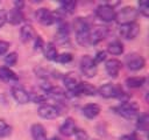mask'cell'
<instances>
[{
  "mask_svg": "<svg viewBox=\"0 0 149 140\" xmlns=\"http://www.w3.org/2000/svg\"><path fill=\"white\" fill-rule=\"evenodd\" d=\"M16 62H17V54L16 52H9V54H7V56L5 57V63L7 64V65H9V66H12V65H15L16 64Z\"/></svg>",
  "mask_w": 149,
  "mask_h": 140,
  "instance_id": "28",
  "label": "cell"
},
{
  "mask_svg": "<svg viewBox=\"0 0 149 140\" xmlns=\"http://www.w3.org/2000/svg\"><path fill=\"white\" fill-rule=\"evenodd\" d=\"M42 50H43V55L47 60H49V61H56L57 60L58 52H57V49H56L54 43L49 42V43L43 44Z\"/></svg>",
  "mask_w": 149,
  "mask_h": 140,
  "instance_id": "15",
  "label": "cell"
},
{
  "mask_svg": "<svg viewBox=\"0 0 149 140\" xmlns=\"http://www.w3.org/2000/svg\"><path fill=\"white\" fill-rule=\"evenodd\" d=\"M76 8L74 1H62L61 2V9L65 13H72Z\"/></svg>",
  "mask_w": 149,
  "mask_h": 140,
  "instance_id": "27",
  "label": "cell"
},
{
  "mask_svg": "<svg viewBox=\"0 0 149 140\" xmlns=\"http://www.w3.org/2000/svg\"><path fill=\"white\" fill-rule=\"evenodd\" d=\"M8 48H9V43H8V42H6V41L0 40V56H1V55H3V54L8 50Z\"/></svg>",
  "mask_w": 149,
  "mask_h": 140,
  "instance_id": "34",
  "label": "cell"
},
{
  "mask_svg": "<svg viewBox=\"0 0 149 140\" xmlns=\"http://www.w3.org/2000/svg\"><path fill=\"white\" fill-rule=\"evenodd\" d=\"M107 51L112 55H121L123 52V46L119 41H113L107 46Z\"/></svg>",
  "mask_w": 149,
  "mask_h": 140,
  "instance_id": "23",
  "label": "cell"
},
{
  "mask_svg": "<svg viewBox=\"0 0 149 140\" xmlns=\"http://www.w3.org/2000/svg\"><path fill=\"white\" fill-rule=\"evenodd\" d=\"M99 93L105 97V98H121V96L123 94V91L119 88H116L115 85L111 84V83H107L102 86L99 88Z\"/></svg>",
  "mask_w": 149,
  "mask_h": 140,
  "instance_id": "8",
  "label": "cell"
},
{
  "mask_svg": "<svg viewBox=\"0 0 149 140\" xmlns=\"http://www.w3.org/2000/svg\"><path fill=\"white\" fill-rule=\"evenodd\" d=\"M76 28V36L77 42L80 46H87L88 44V33H90V26L84 19H78L74 22Z\"/></svg>",
  "mask_w": 149,
  "mask_h": 140,
  "instance_id": "1",
  "label": "cell"
},
{
  "mask_svg": "<svg viewBox=\"0 0 149 140\" xmlns=\"http://www.w3.org/2000/svg\"><path fill=\"white\" fill-rule=\"evenodd\" d=\"M121 66H122L121 62L118 61V60H115V58L108 60V61L106 62V64H105L106 72L108 74V76L114 77V78L119 75V72H120V70H121Z\"/></svg>",
  "mask_w": 149,
  "mask_h": 140,
  "instance_id": "13",
  "label": "cell"
},
{
  "mask_svg": "<svg viewBox=\"0 0 149 140\" xmlns=\"http://www.w3.org/2000/svg\"><path fill=\"white\" fill-rule=\"evenodd\" d=\"M121 140H136V138L134 134H129V135H123L121 138Z\"/></svg>",
  "mask_w": 149,
  "mask_h": 140,
  "instance_id": "36",
  "label": "cell"
},
{
  "mask_svg": "<svg viewBox=\"0 0 149 140\" xmlns=\"http://www.w3.org/2000/svg\"><path fill=\"white\" fill-rule=\"evenodd\" d=\"M148 124H149V117L147 113H143L140 118H139V121H137V128L142 132H147L148 130Z\"/></svg>",
  "mask_w": 149,
  "mask_h": 140,
  "instance_id": "25",
  "label": "cell"
},
{
  "mask_svg": "<svg viewBox=\"0 0 149 140\" xmlns=\"http://www.w3.org/2000/svg\"><path fill=\"white\" fill-rule=\"evenodd\" d=\"M35 36V32L30 24H24L21 28V38L23 42H29Z\"/></svg>",
  "mask_w": 149,
  "mask_h": 140,
  "instance_id": "22",
  "label": "cell"
},
{
  "mask_svg": "<svg viewBox=\"0 0 149 140\" xmlns=\"http://www.w3.org/2000/svg\"><path fill=\"white\" fill-rule=\"evenodd\" d=\"M12 94L14 97V99L19 103V104H27L30 99L29 93L20 85H14L12 88Z\"/></svg>",
  "mask_w": 149,
  "mask_h": 140,
  "instance_id": "12",
  "label": "cell"
},
{
  "mask_svg": "<svg viewBox=\"0 0 149 140\" xmlns=\"http://www.w3.org/2000/svg\"><path fill=\"white\" fill-rule=\"evenodd\" d=\"M7 10L0 9V29L3 27V24L7 22Z\"/></svg>",
  "mask_w": 149,
  "mask_h": 140,
  "instance_id": "33",
  "label": "cell"
},
{
  "mask_svg": "<svg viewBox=\"0 0 149 140\" xmlns=\"http://www.w3.org/2000/svg\"><path fill=\"white\" fill-rule=\"evenodd\" d=\"M94 140H95V139H94Z\"/></svg>",
  "mask_w": 149,
  "mask_h": 140,
  "instance_id": "37",
  "label": "cell"
},
{
  "mask_svg": "<svg viewBox=\"0 0 149 140\" xmlns=\"http://www.w3.org/2000/svg\"><path fill=\"white\" fill-rule=\"evenodd\" d=\"M0 78L6 82H12V80H17V76L15 75L14 71H12L7 66H0Z\"/></svg>",
  "mask_w": 149,
  "mask_h": 140,
  "instance_id": "21",
  "label": "cell"
},
{
  "mask_svg": "<svg viewBox=\"0 0 149 140\" xmlns=\"http://www.w3.org/2000/svg\"><path fill=\"white\" fill-rule=\"evenodd\" d=\"M12 133V127L2 119H0V138L8 136Z\"/></svg>",
  "mask_w": 149,
  "mask_h": 140,
  "instance_id": "26",
  "label": "cell"
},
{
  "mask_svg": "<svg viewBox=\"0 0 149 140\" xmlns=\"http://www.w3.org/2000/svg\"><path fill=\"white\" fill-rule=\"evenodd\" d=\"M139 10L143 16H148L149 15V4L148 1H141L139 2Z\"/></svg>",
  "mask_w": 149,
  "mask_h": 140,
  "instance_id": "29",
  "label": "cell"
},
{
  "mask_svg": "<svg viewBox=\"0 0 149 140\" xmlns=\"http://www.w3.org/2000/svg\"><path fill=\"white\" fill-rule=\"evenodd\" d=\"M38 114L43 119H55V118H57L59 116V110L57 107H55L54 105L44 104V105L40 106Z\"/></svg>",
  "mask_w": 149,
  "mask_h": 140,
  "instance_id": "10",
  "label": "cell"
},
{
  "mask_svg": "<svg viewBox=\"0 0 149 140\" xmlns=\"http://www.w3.org/2000/svg\"><path fill=\"white\" fill-rule=\"evenodd\" d=\"M125 61H126V65L128 66V69H130L133 71H136V70L142 69L144 66V64H146L144 58L141 55L135 54V52L127 55Z\"/></svg>",
  "mask_w": 149,
  "mask_h": 140,
  "instance_id": "7",
  "label": "cell"
},
{
  "mask_svg": "<svg viewBox=\"0 0 149 140\" xmlns=\"http://www.w3.org/2000/svg\"><path fill=\"white\" fill-rule=\"evenodd\" d=\"M137 18V10L134 7H125L120 12L115 13V21L121 24H127V23H133L135 22Z\"/></svg>",
  "mask_w": 149,
  "mask_h": 140,
  "instance_id": "2",
  "label": "cell"
},
{
  "mask_svg": "<svg viewBox=\"0 0 149 140\" xmlns=\"http://www.w3.org/2000/svg\"><path fill=\"white\" fill-rule=\"evenodd\" d=\"M107 35V28L97 26L93 29H90L88 33V44H97L100 41H102Z\"/></svg>",
  "mask_w": 149,
  "mask_h": 140,
  "instance_id": "9",
  "label": "cell"
},
{
  "mask_svg": "<svg viewBox=\"0 0 149 140\" xmlns=\"http://www.w3.org/2000/svg\"><path fill=\"white\" fill-rule=\"evenodd\" d=\"M23 20V15L21 13V9H12L9 14H7V21H9L12 24H19Z\"/></svg>",
  "mask_w": 149,
  "mask_h": 140,
  "instance_id": "20",
  "label": "cell"
},
{
  "mask_svg": "<svg viewBox=\"0 0 149 140\" xmlns=\"http://www.w3.org/2000/svg\"><path fill=\"white\" fill-rule=\"evenodd\" d=\"M76 131H77V127H76V124H74V121H73L72 118H66L64 120V123L59 127V132L63 135H65V136L73 135Z\"/></svg>",
  "mask_w": 149,
  "mask_h": 140,
  "instance_id": "14",
  "label": "cell"
},
{
  "mask_svg": "<svg viewBox=\"0 0 149 140\" xmlns=\"http://www.w3.org/2000/svg\"><path fill=\"white\" fill-rule=\"evenodd\" d=\"M43 41H42V38L40 37V36H37L36 38H35V49H42V47H43Z\"/></svg>",
  "mask_w": 149,
  "mask_h": 140,
  "instance_id": "35",
  "label": "cell"
},
{
  "mask_svg": "<svg viewBox=\"0 0 149 140\" xmlns=\"http://www.w3.org/2000/svg\"><path fill=\"white\" fill-rule=\"evenodd\" d=\"M74 138H76V140H88L87 133L83 130H77L74 132Z\"/></svg>",
  "mask_w": 149,
  "mask_h": 140,
  "instance_id": "31",
  "label": "cell"
},
{
  "mask_svg": "<svg viewBox=\"0 0 149 140\" xmlns=\"http://www.w3.org/2000/svg\"><path fill=\"white\" fill-rule=\"evenodd\" d=\"M74 94H88V96H94L95 94V88L92 86L91 84L88 83H83V82H79L76 91H74Z\"/></svg>",
  "mask_w": 149,
  "mask_h": 140,
  "instance_id": "16",
  "label": "cell"
},
{
  "mask_svg": "<svg viewBox=\"0 0 149 140\" xmlns=\"http://www.w3.org/2000/svg\"><path fill=\"white\" fill-rule=\"evenodd\" d=\"M80 70L86 77H94L97 75V65L94 64L93 60L87 55H85L80 60Z\"/></svg>",
  "mask_w": 149,
  "mask_h": 140,
  "instance_id": "6",
  "label": "cell"
},
{
  "mask_svg": "<svg viewBox=\"0 0 149 140\" xmlns=\"http://www.w3.org/2000/svg\"><path fill=\"white\" fill-rule=\"evenodd\" d=\"M99 113H100V107L97 104H87L86 106L83 107V114L88 119L95 118Z\"/></svg>",
  "mask_w": 149,
  "mask_h": 140,
  "instance_id": "19",
  "label": "cell"
},
{
  "mask_svg": "<svg viewBox=\"0 0 149 140\" xmlns=\"http://www.w3.org/2000/svg\"><path fill=\"white\" fill-rule=\"evenodd\" d=\"M36 18H37V20H38L42 24H44V26H50V24H52V23L56 21L54 13H51V12H50L49 9H47V8H40V9L36 12Z\"/></svg>",
  "mask_w": 149,
  "mask_h": 140,
  "instance_id": "11",
  "label": "cell"
},
{
  "mask_svg": "<svg viewBox=\"0 0 149 140\" xmlns=\"http://www.w3.org/2000/svg\"><path fill=\"white\" fill-rule=\"evenodd\" d=\"M56 61L59 62V63H69V62L72 61V55H71L70 52H65V54L58 55Z\"/></svg>",
  "mask_w": 149,
  "mask_h": 140,
  "instance_id": "30",
  "label": "cell"
},
{
  "mask_svg": "<svg viewBox=\"0 0 149 140\" xmlns=\"http://www.w3.org/2000/svg\"><path fill=\"white\" fill-rule=\"evenodd\" d=\"M63 80H64V84H65L66 89L70 92H73L74 93V91H76V89H77V86L79 84V80L77 79V77L74 75H72V74H68V75L64 76Z\"/></svg>",
  "mask_w": 149,
  "mask_h": 140,
  "instance_id": "18",
  "label": "cell"
},
{
  "mask_svg": "<svg viewBox=\"0 0 149 140\" xmlns=\"http://www.w3.org/2000/svg\"><path fill=\"white\" fill-rule=\"evenodd\" d=\"M31 136L34 140H48L45 130L41 124H34L31 126Z\"/></svg>",
  "mask_w": 149,
  "mask_h": 140,
  "instance_id": "17",
  "label": "cell"
},
{
  "mask_svg": "<svg viewBox=\"0 0 149 140\" xmlns=\"http://www.w3.org/2000/svg\"><path fill=\"white\" fill-rule=\"evenodd\" d=\"M105 60H106V52H105V51H99V52H97V55L94 56L93 62H94V64L97 65V64L101 63V62L105 61Z\"/></svg>",
  "mask_w": 149,
  "mask_h": 140,
  "instance_id": "32",
  "label": "cell"
},
{
  "mask_svg": "<svg viewBox=\"0 0 149 140\" xmlns=\"http://www.w3.org/2000/svg\"><path fill=\"white\" fill-rule=\"evenodd\" d=\"M146 82L144 77H129L126 79V84L129 88H141Z\"/></svg>",
  "mask_w": 149,
  "mask_h": 140,
  "instance_id": "24",
  "label": "cell"
},
{
  "mask_svg": "<svg viewBox=\"0 0 149 140\" xmlns=\"http://www.w3.org/2000/svg\"><path fill=\"white\" fill-rule=\"evenodd\" d=\"M120 35L126 38V40H133L135 38L139 33H140V26L136 22L133 23H127V24H121L119 29Z\"/></svg>",
  "mask_w": 149,
  "mask_h": 140,
  "instance_id": "5",
  "label": "cell"
},
{
  "mask_svg": "<svg viewBox=\"0 0 149 140\" xmlns=\"http://www.w3.org/2000/svg\"><path fill=\"white\" fill-rule=\"evenodd\" d=\"M114 111H115L119 116H121V117H123V118H126V119H133V118L137 114L139 108H137V105H136L135 103L123 102V103L120 104L119 106L114 107Z\"/></svg>",
  "mask_w": 149,
  "mask_h": 140,
  "instance_id": "3",
  "label": "cell"
},
{
  "mask_svg": "<svg viewBox=\"0 0 149 140\" xmlns=\"http://www.w3.org/2000/svg\"><path fill=\"white\" fill-rule=\"evenodd\" d=\"M95 14L101 20V21H105V22H111L115 19V12H114V8L113 6L108 5V4H104V5H100L97 10H95Z\"/></svg>",
  "mask_w": 149,
  "mask_h": 140,
  "instance_id": "4",
  "label": "cell"
}]
</instances>
